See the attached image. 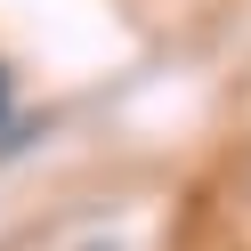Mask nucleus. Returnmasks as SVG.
I'll list each match as a JSON object with an SVG mask.
<instances>
[{
  "label": "nucleus",
  "instance_id": "obj_1",
  "mask_svg": "<svg viewBox=\"0 0 251 251\" xmlns=\"http://www.w3.org/2000/svg\"><path fill=\"white\" fill-rule=\"evenodd\" d=\"M0 114H8V73H0Z\"/></svg>",
  "mask_w": 251,
  "mask_h": 251
}]
</instances>
